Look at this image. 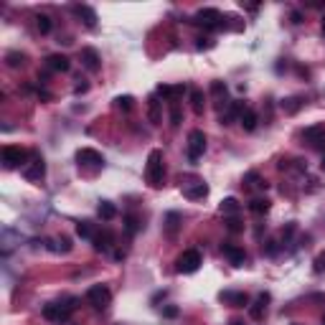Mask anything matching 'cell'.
I'll return each instance as SVG.
<instances>
[{"label": "cell", "instance_id": "1", "mask_svg": "<svg viewBox=\"0 0 325 325\" xmlns=\"http://www.w3.org/2000/svg\"><path fill=\"white\" fill-rule=\"evenodd\" d=\"M162 175H165V168H162V153L160 150H150L147 155V165H145V178L153 188L162 186Z\"/></svg>", "mask_w": 325, "mask_h": 325}, {"label": "cell", "instance_id": "2", "mask_svg": "<svg viewBox=\"0 0 325 325\" xmlns=\"http://www.w3.org/2000/svg\"><path fill=\"white\" fill-rule=\"evenodd\" d=\"M77 300L74 298H66L61 302H49V305H43V318L46 320H56V323H61V320H69V315L74 313V305Z\"/></svg>", "mask_w": 325, "mask_h": 325}, {"label": "cell", "instance_id": "3", "mask_svg": "<svg viewBox=\"0 0 325 325\" xmlns=\"http://www.w3.org/2000/svg\"><path fill=\"white\" fill-rule=\"evenodd\" d=\"M198 267H201V252L198 249H186V252L175 259V270H178L181 274H190Z\"/></svg>", "mask_w": 325, "mask_h": 325}, {"label": "cell", "instance_id": "4", "mask_svg": "<svg viewBox=\"0 0 325 325\" xmlns=\"http://www.w3.org/2000/svg\"><path fill=\"white\" fill-rule=\"evenodd\" d=\"M109 300H112V292H109L107 285H94V287L86 290V302H89L94 310H105L109 305Z\"/></svg>", "mask_w": 325, "mask_h": 325}, {"label": "cell", "instance_id": "5", "mask_svg": "<svg viewBox=\"0 0 325 325\" xmlns=\"http://www.w3.org/2000/svg\"><path fill=\"white\" fill-rule=\"evenodd\" d=\"M181 188H183V196L190 201H198L209 196V186H206L201 178H181Z\"/></svg>", "mask_w": 325, "mask_h": 325}, {"label": "cell", "instance_id": "6", "mask_svg": "<svg viewBox=\"0 0 325 325\" xmlns=\"http://www.w3.org/2000/svg\"><path fill=\"white\" fill-rule=\"evenodd\" d=\"M190 23H198V26H203V28H224V26H226L224 18H221V13H218L216 8H203V10H198L196 18L190 21Z\"/></svg>", "mask_w": 325, "mask_h": 325}, {"label": "cell", "instance_id": "7", "mask_svg": "<svg viewBox=\"0 0 325 325\" xmlns=\"http://www.w3.org/2000/svg\"><path fill=\"white\" fill-rule=\"evenodd\" d=\"M28 160V153L18 145H5L3 147V165L5 168H18V165H26Z\"/></svg>", "mask_w": 325, "mask_h": 325}, {"label": "cell", "instance_id": "8", "mask_svg": "<svg viewBox=\"0 0 325 325\" xmlns=\"http://www.w3.org/2000/svg\"><path fill=\"white\" fill-rule=\"evenodd\" d=\"M206 150V135L201 130H190V135H188V160L190 162H196Z\"/></svg>", "mask_w": 325, "mask_h": 325}, {"label": "cell", "instance_id": "9", "mask_svg": "<svg viewBox=\"0 0 325 325\" xmlns=\"http://www.w3.org/2000/svg\"><path fill=\"white\" fill-rule=\"evenodd\" d=\"M77 162L84 168H102L105 165V158H102V153L92 150V147H81L77 153Z\"/></svg>", "mask_w": 325, "mask_h": 325}, {"label": "cell", "instance_id": "10", "mask_svg": "<svg viewBox=\"0 0 325 325\" xmlns=\"http://www.w3.org/2000/svg\"><path fill=\"white\" fill-rule=\"evenodd\" d=\"M23 175H26L28 181H41L43 175H46V162H43V158H41V155H36V158H33V160L23 168Z\"/></svg>", "mask_w": 325, "mask_h": 325}, {"label": "cell", "instance_id": "11", "mask_svg": "<svg viewBox=\"0 0 325 325\" xmlns=\"http://www.w3.org/2000/svg\"><path fill=\"white\" fill-rule=\"evenodd\" d=\"M221 254H224V257L234 264V267H244V262H246L244 249L236 246V244H221Z\"/></svg>", "mask_w": 325, "mask_h": 325}, {"label": "cell", "instance_id": "12", "mask_svg": "<svg viewBox=\"0 0 325 325\" xmlns=\"http://www.w3.org/2000/svg\"><path fill=\"white\" fill-rule=\"evenodd\" d=\"M79 58H81V66H84L86 71H99V69H102V58H99L97 49H89V46L81 49Z\"/></svg>", "mask_w": 325, "mask_h": 325}, {"label": "cell", "instance_id": "13", "mask_svg": "<svg viewBox=\"0 0 325 325\" xmlns=\"http://www.w3.org/2000/svg\"><path fill=\"white\" fill-rule=\"evenodd\" d=\"M302 137H305L307 145H313V147H325V145H323V142H325V127H323V125L307 127V130L302 132Z\"/></svg>", "mask_w": 325, "mask_h": 325}, {"label": "cell", "instance_id": "14", "mask_svg": "<svg viewBox=\"0 0 325 325\" xmlns=\"http://www.w3.org/2000/svg\"><path fill=\"white\" fill-rule=\"evenodd\" d=\"M242 112H244V107L239 105V102H231V105L218 114V122H221V125H234V122H239Z\"/></svg>", "mask_w": 325, "mask_h": 325}, {"label": "cell", "instance_id": "15", "mask_svg": "<svg viewBox=\"0 0 325 325\" xmlns=\"http://www.w3.org/2000/svg\"><path fill=\"white\" fill-rule=\"evenodd\" d=\"M46 66L51 71H69L71 69V61H69V56H64V54H51L46 58Z\"/></svg>", "mask_w": 325, "mask_h": 325}, {"label": "cell", "instance_id": "16", "mask_svg": "<svg viewBox=\"0 0 325 325\" xmlns=\"http://www.w3.org/2000/svg\"><path fill=\"white\" fill-rule=\"evenodd\" d=\"M267 305H270V295H267V292H262L259 298L254 300V305L249 307V315H252L254 320H262V315L267 313Z\"/></svg>", "mask_w": 325, "mask_h": 325}, {"label": "cell", "instance_id": "17", "mask_svg": "<svg viewBox=\"0 0 325 325\" xmlns=\"http://www.w3.org/2000/svg\"><path fill=\"white\" fill-rule=\"evenodd\" d=\"M71 10H74V13H77V16L84 21V26H86V28H94V26H97V13H94L89 5H74Z\"/></svg>", "mask_w": 325, "mask_h": 325}, {"label": "cell", "instance_id": "18", "mask_svg": "<svg viewBox=\"0 0 325 325\" xmlns=\"http://www.w3.org/2000/svg\"><path fill=\"white\" fill-rule=\"evenodd\" d=\"M92 242H94V249H97V252H107V249L112 246V242H114V236H112L109 229H105L102 234H97Z\"/></svg>", "mask_w": 325, "mask_h": 325}, {"label": "cell", "instance_id": "19", "mask_svg": "<svg viewBox=\"0 0 325 325\" xmlns=\"http://www.w3.org/2000/svg\"><path fill=\"white\" fill-rule=\"evenodd\" d=\"M147 117H150V122L153 125H160L162 122V114H160V102H158V97L153 94V97H147Z\"/></svg>", "mask_w": 325, "mask_h": 325}, {"label": "cell", "instance_id": "20", "mask_svg": "<svg viewBox=\"0 0 325 325\" xmlns=\"http://www.w3.org/2000/svg\"><path fill=\"white\" fill-rule=\"evenodd\" d=\"M218 298L224 300V302H229V305H234V307H244L249 302V298H246L244 292H221Z\"/></svg>", "mask_w": 325, "mask_h": 325}, {"label": "cell", "instance_id": "21", "mask_svg": "<svg viewBox=\"0 0 325 325\" xmlns=\"http://www.w3.org/2000/svg\"><path fill=\"white\" fill-rule=\"evenodd\" d=\"M239 122H242V127H244L246 132H254V130H257V122H259V117H257L254 109H244L242 117H239Z\"/></svg>", "mask_w": 325, "mask_h": 325}, {"label": "cell", "instance_id": "22", "mask_svg": "<svg viewBox=\"0 0 325 325\" xmlns=\"http://www.w3.org/2000/svg\"><path fill=\"white\" fill-rule=\"evenodd\" d=\"M97 214H99L102 221H112V218L117 216V209H114V203H109V201H99Z\"/></svg>", "mask_w": 325, "mask_h": 325}, {"label": "cell", "instance_id": "23", "mask_svg": "<svg viewBox=\"0 0 325 325\" xmlns=\"http://www.w3.org/2000/svg\"><path fill=\"white\" fill-rule=\"evenodd\" d=\"M178 226H181V214L170 211V214L165 216V234L170 236V239H173L175 234H178Z\"/></svg>", "mask_w": 325, "mask_h": 325}, {"label": "cell", "instance_id": "24", "mask_svg": "<svg viewBox=\"0 0 325 325\" xmlns=\"http://www.w3.org/2000/svg\"><path fill=\"white\" fill-rule=\"evenodd\" d=\"M218 209H221V214H224V216H236L242 206H239V201H236V198H224Z\"/></svg>", "mask_w": 325, "mask_h": 325}, {"label": "cell", "instance_id": "25", "mask_svg": "<svg viewBox=\"0 0 325 325\" xmlns=\"http://www.w3.org/2000/svg\"><path fill=\"white\" fill-rule=\"evenodd\" d=\"M270 198H254L252 203H249V211H252V214H257V216H264V214H267L270 211Z\"/></svg>", "mask_w": 325, "mask_h": 325}, {"label": "cell", "instance_id": "26", "mask_svg": "<svg viewBox=\"0 0 325 325\" xmlns=\"http://www.w3.org/2000/svg\"><path fill=\"white\" fill-rule=\"evenodd\" d=\"M26 61H28V56H26V54H18V51H10V54L5 56V64H8L10 69L26 66Z\"/></svg>", "mask_w": 325, "mask_h": 325}, {"label": "cell", "instance_id": "27", "mask_svg": "<svg viewBox=\"0 0 325 325\" xmlns=\"http://www.w3.org/2000/svg\"><path fill=\"white\" fill-rule=\"evenodd\" d=\"M140 229H142L140 218H137L135 214H127V216H125V231H127L130 236H135V234H137Z\"/></svg>", "mask_w": 325, "mask_h": 325}, {"label": "cell", "instance_id": "28", "mask_svg": "<svg viewBox=\"0 0 325 325\" xmlns=\"http://www.w3.org/2000/svg\"><path fill=\"white\" fill-rule=\"evenodd\" d=\"M190 109L196 114L203 112V92L201 89H190Z\"/></svg>", "mask_w": 325, "mask_h": 325}, {"label": "cell", "instance_id": "29", "mask_svg": "<svg viewBox=\"0 0 325 325\" xmlns=\"http://www.w3.org/2000/svg\"><path fill=\"white\" fill-rule=\"evenodd\" d=\"M300 107H302V97H290V99L282 102V109H285L287 114H295Z\"/></svg>", "mask_w": 325, "mask_h": 325}, {"label": "cell", "instance_id": "30", "mask_svg": "<svg viewBox=\"0 0 325 325\" xmlns=\"http://www.w3.org/2000/svg\"><path fill=\"white\" fill-rule=\"evenodd\" d=\"M36 26H38V31H41L43 36L51 33V28H54L51 18H49V16H43V13H41V16H36Z\"/></svg>", "mask_w": 325, "mask_h": 325}, {"label": "cell", "instance_id": "31", "mask_svg": "<svg viewBox=\"0 0 325 325\" xmlns=\"http://www.w3.org/2000/svg\"><path fill=\"white\" fill-rule=\"evenodd\" d=\"M244 181H246V188H262V190H264V188H267V183H264V181L259 178V175H257V173H249V175H246V178H244Z\"/></svg>", "mask_w": 325, "mask_h": 325}, {"label": "cell", "instance_id": "32", "mask_svg": "<svg viewBox=\"0 0 325 325\" xmlns=\"http://www.w3.org/2000/svg\"><path fill=\"white\" fill-rule=\"evenodd\" d=\"M77 234L81 236V239H94V234H92V226H89V221H79V224H77Z\"/></svg>", "mask_w": 325, "mask_h": 325}, {"label": "cell", "instance_id": "33", "mask_svg": "<svg viewBox=\"0 0 325 325\" xmlns=\"http://www.w3.org/2000/svg\"><path fill=\"white\" fill-rule=\"evenodd\" d=\"M170 125L173 127H178L181 125V107H178V102H170Z\"/></svg>", "mask_w": 325, "mask_h": 325}, {"label": "cell", "instance_id": "34", "mask_svg": "<svg viewBox=\"0 0 325 325\" xmlns=\"http://www.w3.org/2000/svg\"><path fill=\"white\" fill-rule=\"evenodd\" d=\"M114 102H117V107H120V109H125V112H130V109H132V102H135V99H132L130 94H125V97H117Z\"/></svg>", "mask_w": 325, "mask_h": 325}, {"label": "cell", "instance_id": "35", "mask_svg": "<svg viewBox=\"0 0 325 325\" xmlns=\"http://www.w3.org/2000/svg\"><path fill=\"white\" fill-rule=\"evenodd\" d=\"M226 229H229L231 234H239V231L244 229V224H242V221H239V218H236V216H231V218L226 221Z\"/></svg>", "mask_w": 325, "mask_h": 325}, {"label": "cell", "instance_id": "36", "mask_svg": "<svg viewBox=\"0 0 325 325\" xmlns=\"http://www.w3.org/2000/svg\"><path fill=\"white\" fill-rule=\"evenodd\" d=\"M313 270H315L318 274H320V272H325V254H320V257L315 259V267H313Z\"/></svg>", "mask_w": 325, "mask_h": 325}, {"label": "cell", "instance_id": "37", "mask_svg": "<svg viewBox=\"0 0 325 325\" xmlns=\"http://www.w3.org/2000/svg\"><path fill=\"white\" fill-rule=\"evenodd\" d=\"M58 244H61L58 249H64V252H71V239H69V236H61V239H58Z\"/></svg>", "mask_w": 325, "mask_h": 325}, {"label": "cell", "instance_id": "38", "mask_svg": "<svg viewBox=\"0 0 325 325\" xmlns=\"http://www.w3.org/2000/svg\"><path fill=\"white\" fill-rule=\"evenodd\" d=\"M196 46L203 51V49H211V46H214V41H211V38H198V43H196Z\"/></svg>", "mask_w": 325, "mask_h": 325}, {"label": "cell", "instance_id": "39", "mask_svg": "<svg viewBox=\"0 0 325 325\" xmlns=\"http://www.w3.org/2000/svg\"><path fill=\"white\" fill-rule=\"evenodd\" d=\"M162 315H165V318H178V307H165V310H162Z\"/></svg>", "mask_w": 325, "mask_h": 325}, {"label": "cell", "instance_id": "40", "mask_svg": "<svg viewBox=\"0 0 325 325\" xmlns=\"http://www.w3.org/2000/svg\"><path fill=\"white\" fill-rule=\"evenodd\" d=\"M86 89H89V84H86L84 79H79V84L74 86V92H77V94H81V92H86Z\"/></svg>", "mask_w": 325, "mask_h": 325}, {"label": "cell", "instance_id": "41", "mask_svg": "<svg viewBox=\"0 0 325 325\" xmlns=\"http://www.w3.org/2000/svg\"><path fill=\"white\" fill-rule=\"evenodd\" d=\"M292 23H302V16H300V13H292Z\"/></svg>", "mask_w": 325, "mask_h": 325}, {"label": "cell", "instance_id": "42", "mask_svg": "<svg viewBox=\"0 0 325 325\" xmlns=\"http://www.w3.org/2000/svg\"><path fill=\"white\" fill-rule=\"evenodd\" d=\"M229 325H244V323H242V320H231Z\"/></svg>", "mask_w": 325, "mask_h": 325}, {"label": "cell", "instance_id": "43", "mask_svg": "<svg viewBox=\"0 0 325 325\" xmlns=\"http://www.w3.org/2000/svg\"><path fill=\"white\" fill-rule=\"evenodd\" d=\"M320 168H323V170H325V155H323V162H320Z\"/></svg>", "mask_w": 325, "mask_h": 325}, {"label": "cell", "instance_id": "44", "mask_svg": "<svg viewBox=\"0 0 325 325\" xmlns=\"http://www.w3.org/2000/svg\"><path fill=\"white\" fill-rule=\"evenodd\" d=\"M323 36H325V21H323Z\"/></svg>", "mask_w": 325, "mask_h": 325}, {"label": "cell", "instance_id": "45", "mask_svg": "<svg viewBox=\"0 0 325 325\" xmlns=\"http://www.w3.org/2000/svg\"><path fill=\"white\" fill-rule=\"evenodd\" d=\"M292 325H300V323H292Z\"/></svg>", "mask_w": 325, "mask_h": 325}]
</instances>
